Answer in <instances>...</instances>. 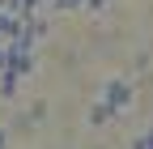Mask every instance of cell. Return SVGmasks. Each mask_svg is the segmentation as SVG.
<instances>
[{"mask_svg":"<svg viewBox=\"0 0 153 149\" xmlns=\"http://www.w3.org/2000/svg\"><path fill=\"white\" fill-rule=\"evenodd\" d=\"M51 9L55 13H76V9H85V0H51Z\"/></svg>","mask_w":153,"mask_h":149,"instance_id":"obj_5","label":"cell"},{"mask_svg":"<svg viewBox=\"0 0 153 149\" xmlns=\"http://www.w3.org/2000/svg\"><path fill=\"white\" fill-rule=\"evenodd\" d=\"M115 119V111L106 107V102H94V111H89V128H106Z\"/></svg>","mask_w":153,"mask_h":149,"instance_id":"obj_3","label":"cell"},{"mask_svg":"<svg viewBox=\"0 0 153 149\" xmlns=\"http://www.w3.org/2000/svg\"><path fill=\"white\" fill-rule=\"evenodd\" d=\"M106 4H111V0H85V13H102Z\"/></svg>","mask_w":153,"mask_h":149,"instance_id":"obj_6","label":"cell"},{"mask_svg":"<svg viewBox=\"0 0 153 149\" xmlns=\"http://www.w3.org/2000/svg\"><path fill=\"white\" fill-rule=\"evenodd\" d=\"M128 149H153V128H145V132H136Z\"/></svg>","mask_w":153,"mask_h":149,"instance_id":"obj_4","label":"cell"},{"mask_svg":"<svg viewBox=\"0 0 153 149\" xmlns=\"http://www.w3.org/2000/svg\"><path fill=\"white\" fill-rule=\"evenodd\" d=\"M0 68H4V43H0Z\"/></svg>","mask_w":153,"mask_h":149,"instance_id":"obj_8","label":"cell"},{"mask_svg":"<svg viewBox=\"0 0 153 149\" xmlns=\"http://www.w3.org/2000/svg\"><path fill=\"white\" fill-rule=\"evenodd\" d=\"M22 81H26V77H22L17 68H0V98H9V102H13V98H17V89H22Z\"/></svg>","mask_w":153,"mask_h":149,"instance_id":"obj_2","label":"cell"},{"mask_svg":"<svg viewBox=\"0 0 153 149\" xmlns=\"http://www.w3.org/2000/svg\"><path fill=\"white\" fill-rule=\"evenodd\" d=\"M0 149H9V132H4V128H0Z\"/></svg>","mask_w":153,"mask_h":149,"instance_id":"obj_7","label":"cell"},{"mask_svg":"<svg viewBox=\"0 0 153 149\" xmlns=\"http://www.w3.org/2000/svg\"><path fill=\"white\" fill-rule=\"evenodd\" d=\"M132 98H136V85H132V81H123V77H111V81H102V94H98V102H106L115 115H119V111H128V107H132Z\"/></svg>","mask_w":153,"mask_h":149,"instance_id":"obj_1","label":"cell"}]
</instances>
